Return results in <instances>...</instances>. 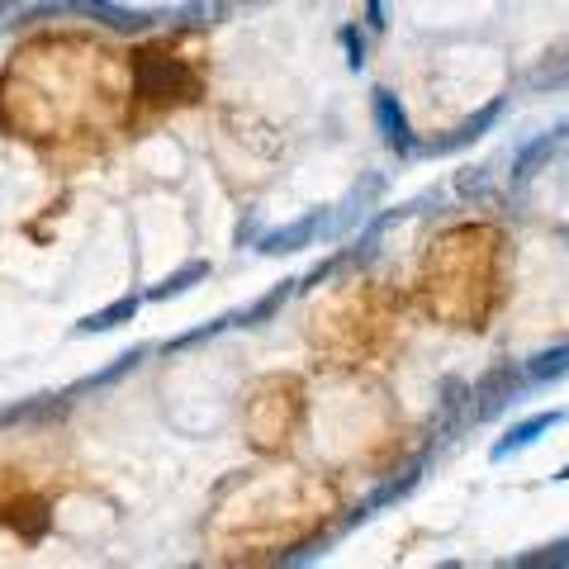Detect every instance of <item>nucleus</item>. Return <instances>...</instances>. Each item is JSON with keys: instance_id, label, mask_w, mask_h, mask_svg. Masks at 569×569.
<instances>
[{"instance_id": "f257e3e1", "label": "nucleus", "mask_w": 569, "mask_h": 569, "mask_svg": "<svg viewBox=\"0 0 569 569\" xmlns=\"http://www.w3.org/2000/svg\"><path fill=\"white\" fill-rule=\"evenodd\" d=\"M33 14H81V20H96L114 33H148L152 24L167 20V10H129L114 6V0H58V6H43Z\"/></svg>"}, {"instance_id": "f03ea898", "label": "nucleus", "mask_w": 569, "mask_h": 569, "mask_svg": "<svg viewBox=\"0 0 569 569\" xmlns=\"http://www.w3.org/2000/svg\"><path fill=\"white\" fill-rule=\"evenodd\" d=\"M560 422H565V408H550V413H531V418H522V422H512L508 432L493 441L489 460H493V466H503L508 456H522L527 447H537V441L550 432V427H560Z\"/></svg>"}, {"instance_id": "7ed1b4c3", "label": "nucleus", "mask_w": 569, "mask_h": 569, "mask_svg": "<svg viewBox=\"0 0 569 569\" xmlns=\"http://www.w3.org/2000/svg\"><path fill=\"white\" fill-rule=\"evenodd\" d=\"M370 110H376L380 133H385V142H389V148H395V152H413V148H418V138H413V123H408V114H403L399 96L376 91V100H370Z\"/></svg>"}, {"instance_id": "20e7f679", "label": "nucleus", "mask_w": 569, "mask_h": 569, "mask_svg": "<svg viewBox=\"0 0 569 569\" xmlns=\"http://www.w3.org/2000/svg\"><path fill=\"white\" fill-rule=\"evenodd\" d=\"M318 223H323V213H305V219L290 223V228H276V233H261V238H257V252H266V257L305 252V247L313 242V233H318Z\"/></svg>"}, {"instance_id": "39448f33", "label": "nucleus", "mask_w": 569, "mask_h": 569, "mask_svg": "<svg viewBox=\"0 0 569 569\" xmlns=\"http://www.w3.org/2000/svg\"><path fill=\"white\" fill-rule=\"evenodd\" d=\"M138 309H142V295H123V299H114V305H104V309H96V313H86L81 323L71 328V337L114 332V328H123V323H133V318H138Z\"/></svg>"}, {"instance_id": "423d86ee", "label": "nucleus", "mask_w": 569, "mask_h": 569, "mask_svg": "<svg viewBox=\"0 0 569 569\" xmlns=\"http://www.w3.org/2000/svg\"><path fill=\"white\" fill-rule=\"evenodd\" d=\"M200 280H209V261H186L181 271H171L152 284L148 295H142V305H162V299H181L186 290H194Z\"/></svg>"}, {"instance_id": "0eeeda50", "label": "nucleus", "mask_w": 569, "mask_h": 569, "mask_svg": "<svg viewBox=\"0 0 569 569\" xmlns=\"http://www.w3.org/2000/svg\"><path fill=\"white\" fill-rule=\"evenodd\" d=\"M498 114H503V100H493V104H489V110H485V114H479V119H470V123H460V129H456L451 138H441V142H432V148H427V152H456V148H466V142H475V138H479V133H485V129H489V123H493Z\"/></svg>"}, {"instance_id": "6e6552de", "label": "nucleus", "mask_w": 569, "mask_h": 569, "mask_svg": "<svg viewBox=\"0 0 569 569\" xmlns=\"http://www.w3.org/2000/svg\"><path fill=\"white\" fill-rule=\"evenodd\" d=\"M560 376H569V347L541 351V356H531V361H527V380L531 385H550V380H560Z\"/></svg>"}, {"instance_id": "1a4fd4ad", "label": "nucleus", "mask_w": 569, "mask_h": 569, "mask_svg": "<svg viewBox=\"0 0 569 569\" xmlns=\"http://www.w3.org/2000/svg\"><path fill=\"white\" fill-rule=\"evenodd\" d=\"M142 356H148V351H142V347H133V351H123V356H114V366L110 370H100V376H91V380H81L77 389H71V395H81V389H100V385H114L119 376H129V370L142 361ZM71 395H62V399H71Z\"/></svg>"}, {"instance_id": "9d476101", "label": "nucleus", "mask_w": 569, "mask_h": 569, "mask_svg": "<svg viewBox=\"0 0 569 569\" xmlns=\"http://www.w3.org/2000/svg\"><path fill=\"white\" fill-rule=\"evenodd\" d=\"M342 43H347V52H351V58H347V62H351L356 71H361V67H366V43H361V39H356V29H342Z\"/></svg>"}, {"instance_id": "9b49d317", "label": "nucleus", "mask_w": 569, "mask_h": 569, "mask_svg": "<svg viewBox=\"0 0 569 569\" xmlns=\"http://www.w3.org/2000/svg\"><path fill=\"white\" fill-rule=\"evenodd\" d=\"M20 14H24V0H0V29L14 24Z\"/></svg>"}, {"instance_id": "f8f14e48", "label": "nucleus", "mask_w": 569, "mask_h": 569, "mask_svg": "<svg viewBox=\"0 0 569 569\" xmlns=\"http://www.w3.org/2000/svg\"><path fill=\"white\" fill-rule=\"evenodd\" d=\"M370 29H385V14H380V0H370Z\"/></svg>"}, {"instance_id": "ddd939ff", "label": "nucleus", "mask_w": 569, "mask_h": 569, "mask_svg": "<svg viewBox=\"0 0 569 569\" xmlns=\"http://www.w3.org/2000/svg\"><path fill=\"white\" fill-rule=\"evenodd\" d=\"M550 479H560V485H565V479H569V466H560L556 475H550Z\"/></svg>"}]
</instances>
